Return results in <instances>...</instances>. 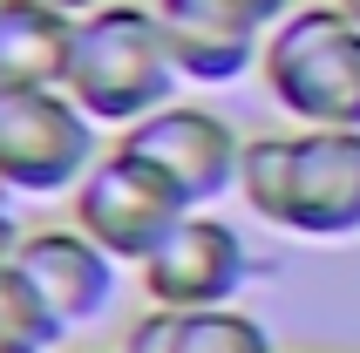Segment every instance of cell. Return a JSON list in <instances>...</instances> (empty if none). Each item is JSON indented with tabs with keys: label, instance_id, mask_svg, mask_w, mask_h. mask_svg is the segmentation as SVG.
Returning a JSON list of instances; mask_svg holds the SVG:
<instances>
[{
	"label": "cell",
	"instance_id": "13",
	"mask_svg": "<svg viewBox=\"0 0 360 353\" xmlns=\"http://www.w3.org/2000/svg\"><path fill=\"white\" fill-rule=\"evenodd\" d=\"M20 238H27V224L14 217V197L0 191V278L14 272V258H20Z\"/></svg>",
	"mask_w": 360,
	"mask_h": 353
},
{
	"label": "cell",
	"instance_id": "1",
	"mask_svg": "<svg viewBox=\"0 0 360 353\" xmlns=\"http://www.w3.org/2000/svg\"><path fill=\"white\" fill-rule=\"evenodd\" d=\"M245 211L272 231L360 238V129H265L238 157Z\"/></svg>",
	"mask_w": 360,
	"mask_h": 353
},
{
	"label": "cell",
	"instance_id": "11",
	"mask_svg": "<svg viewBox=\"0 0 360 353\" xmlns=\"http://www.w3.org/2000/svg\"><path fill=\"white\" fill-rule=\"evenodd\" d=\"M122 353H272V333H265V319L238 313V306H204V313L150 306L129 326Z\"/></svg>",
	"mask_w": 360,
	"mask_h": 353
},
{
	"label": "cell",
	"instance_id": "7",
	"mask_svg": "<svg viewBox=\"0 0 360 353\" xmlns=\"http://www.w3.org/2000/svg\"><path fill=\"white\" fill-rule=\"evenodd\" d=\"M116 143L129 150V157H143V163H150V170H157L163 184H170V191L191 204V211L218 204L224 191H238L245 136L218 116V109H198V102H170V109H157V116L129 122Z\"/></svg>",
	"mask_w": 360,
	"mask_h": 353
},
{
	"label": "cell",
	"instance_id": "2",
	"mask_svg": "<svg viewBox=\"0 0 360 353\" xmlns=\"http://www.w3.org/2000/svg\"><path fill=\"white\" fill-rule=\"evenodd\" d=\"M177 55L150 0H109L96 14L75 20V55H68V96L89 109L102 129H129V122L157 116L177 102Z\"/></svg>",
	"mask_w": 360,
	"mask_h": 353
},
{
	"label": "cell",
	"instance_id": "3",
	"mask_svg": "<svg viewBox=\"0 0 360 353\" xmlns=\"http://www.w3.org/2000/svg\"><path fill=\"white\" fill-rule=\"evenodd\" d=\"M259 75L300 129H360V20L333 0H300L265 34Z\"/></svg>",
	"mask_w": 360,
	"mask_h": 353
},
{
	"label": "cell",
	"instance_id": "4",
	"mask_svg": "<svg viewBox=\"0 0 360 353\" xmlns=\"http://www.w3.org/2000/svg\"><path fill=\"white\" fill-rule=\"evenodd\" d=\"M102 157V122L68 89H0V191L75 197Z\"/></svg>",
	"mask_w": 360,
	"mask_h": 353
},
{
	"label": "cell",
	"instance_id": "9",
	"mask_svg": "<svg viewBox=\"0 0 360 353\" xmlns=\"http://www.w3.org/2000/svg\"><path fill=\"white\" fill-rule=\"evenodd\" d=\"M143 299L150 306H170V313H204V306H231L252 278V252L245 238L211 211H191L177 231L163 238L157 252L136 265Z\"/></svg>",
	"mask_w": 360,
	"mask_h": 353
},
{
	"label": "cell",
	"instance_id": "5",
	"mask_svg": "<svg viewBox=\"0 0 360 353\" xmlns=\"http://www.w3.org/2000/svg\"><path fill=\"white\" fill-rule=\"evenodd\" d=\"M184 217H191V204H184L143 157H129L122 143H109L96 157V170L82 176L75 197H68V224H75L82 238H96L116 265H143Z\"/></svg>",
	"mask_w": 360,
	"mask_h": 353
},
{
	"label": "cell",
	"instance_id": "10",
	"mask_svg": "<svg viewBox=\"0 0 360 353\" xmlns=\"http://www.w3.org/2000/svg\"><path fill=\"white\" fill-rule=\"evenodd\" d=\"M75 20L55 0H0V89H61L75 55Z\"/></svg>",
	"mask_w": 360,
	"mask_h": 353
},
{
	"label": "cell",
	"instance_id": "15",
	"mask_svg": "<svg viewBox=\"0 0 360 353\" xmlns=\"http://www.w3.org/2000/svg\"><path fill=\"white\" fill-rule=\"evenodd\" d=\"M333 7H347V14H354V20H360V0H333Z\"/></svg>",
	"mask_w": 360,
	"mask_h": 353
},
{
	"label": "cell",
	"instance_id": "12",
	"mask_svg": "<svg viewBox=\"0 0 360 353\" xmlns=\"http://www.w3.org/2000/svg\"><path fill=\"white\" fill-rule=\"evenodd\" d=\"M0 353H55V340L27 319V306H20L7 285H0Z\"/></svg>",
	"mask_w": 360,
	"mask_h": 353
},
{
	"label": "cell",
	"instance_id": "16",
	"mask_svg": "<svg viewBox=\"0 0 360 353\" xmlns=\"http://www.w3.org/2000/svg\"><path fill=\"white\" fill-rule=\"evenodd\" d=\"M75 353H122V347H75Z\"/></svg>",
	"mask_w": 360,
	"mask_h": 353
},
{
	"label": "cell",
	"instance_id": "14",
	"mask_svg": "<svg viewBox=\"0 0 360 353\" xmlns=\"http://www.w3.org/2000/svg\"><path fill=\"white\" fill-rule=\"evenodd\" d=\"M61 14H96V7H109V0H55Z\"/></svg>",
	"mask_w": 360,
	"mask_h": 353
},
{
	"label": "cell",
	"instance_id": "8",
	"mask_svg": "<svg viewBox=\"0 0 360 353\" xmlns=\"http://www.w3.org/2000/svg\"><path fill=\"white\" fill-rule=\"evenodd\" d=\"M170 34V55H177L184 82H238L245 68H259L265 34L279 27L300 0H150Z\"/></svg>",
	"mask_w": 360,
	"mask_h": 353
},
{
	"label": "cell",
	"instance_id": "6",
	"mask_svg": "<svg viewBox=\"0 0 360 353\" xmlns=\"http://www.w3.org/2000/svg\"><path fill=\"white\" fill-rule=\"evenodd\" d=\"M0 285L61 347L68 333L96 326L109 313V299H116V258L102 252L96 238H82L75 224H48V231L20 238V258H14V272L0 278Z\"/></svg>",
	"mask_w": 360,
	"mask_h": 353
}]
</instances>
